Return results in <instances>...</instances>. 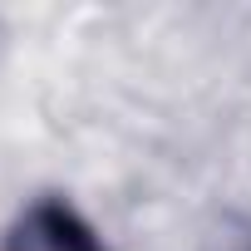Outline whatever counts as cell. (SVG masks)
Wrapping results in <instances>:
<instances>
[{
  "label": "cell",
  "instance_id": "cell-1",
  "mask_svg": "<svg viewBox=\"0 0 251 251\" xmlns=\"http://www.w3.org/2000/svg\"><path fill=\"white\" fill-rule=\"evenodd\" d=\"M5 251H108V241L89 226V217L74 202L40 197L15 217V226L5 236Z\"/></svg>",
  "mask_w": 251,
  "mask_h": 251
}]
</instances>
